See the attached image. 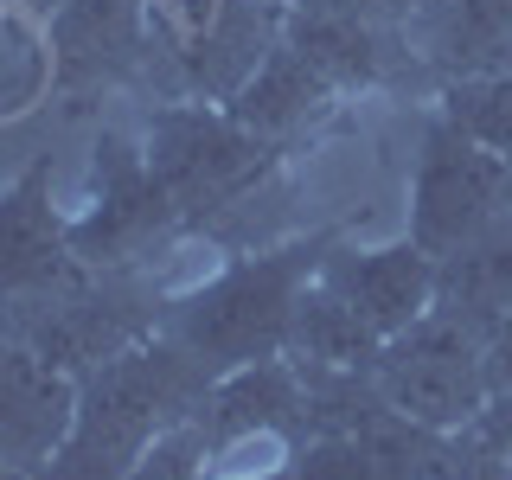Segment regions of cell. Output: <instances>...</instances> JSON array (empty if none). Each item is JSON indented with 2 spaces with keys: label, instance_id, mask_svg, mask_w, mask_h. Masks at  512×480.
Returning a JSON list of instances; mask_svg holds the SVG:
<instances>
[{
  "label": "cell",
  "instance_id": "6da1fadb",
  "mask_svg": "<svg viewBox=\"0 0 512 480\" xmlns=\"http://www.w3.org/2000/svg\"><path fill=\"white\" fill-rule=\"evenodd\" d=\"M327 250H333L327 237H308V244L237 256V263L218 269L205 288L167 301L160 333L180 340L212 378L237 372V365H256V359H276V352H288L295 308H301V295H308V282L320 276Z\"/></svg>",
  "mask_w": 512,
  "mask_h": 480
},
{
  "label": "cell",
  "instance_id": "7a4b0ae2",
  "mask_svg": "<svg viewBox=\"0 0 512 480\" xmlns=\"http://www.w3.org/2000/svg\"><path fill=\"white\" fill-rule=\"evenodd\" d=\"M205 391H212V372L180 340L148 333L141 346H128L109 365H96L90 378H77V423L64 448L128 480V468L141 461V448L154 436L199 416Z\"/></svg>",
  "mask_w": 512,
  "mask_h": 480
},
{
  "label": "cell",
  "instance_id": "3957f363",
  "mask_svg": "<svg viewBox=\"0 0 512 480\" xmlns=\"http://www.w3.org/2000/svg\"><path fill=\"white\" fill-rule=\"evenodd\" d=\"M160 320H167V308L135 269H84L52 295L0 301V333L26 340L39 359H52L71 378H90L116 352L141 346L148 333H160Z\"/></svg>",
  "mask_w": 512,
  "mask_h": 480
},
{
  "label": "cell",
  "instance_id": "277c9868",
  "mask_svg": "<svg viewBox=\"0 0 512 480\" xmlns=\"http://www.w3.org/2000/svg\"><path fill=\"white\" fill-rule=\"evenodd\" d=\"M282 0H154L148 52H167L173 103H231L282 45Z\"/></svg>",
  "mask_w": 512,
  "mask_h": 480
},
{
  "label": "cell",
  "instance_id": "5b68a950",
  "mask_svg": "<svg viewBox=\"0 0 512 480\" xmlns=\"http://www.w3.org/2000/svg\"><path fill=\"white\" fill-rule=\"evenodd\" d=\"M141 148H148L154 180L180 205V218H212L237 205L276 160V141L250 135L224 103H154Z\"/></svg>",
  "mask_w": 512,
  "mask_h": 480
},
{
  "label": "cell",
  "instance_id": "8992f818",
  "mask_svg": "<svg viewBox=\"0 0 512 480\" xmlns=\"http://www.w3.org/2000/svg\"><path fill=\"white\" fill-rule=\"evenodd\" d=\"M378 391L397 416L423 429H461L487 410V372H480V333L468 320L429 308L416 327L378 346Z\"/></svg>",
  "mask_w": 512,
  "mask_h": 480
},
{
  "label": "cell",
  "instance_id": "52a82bcc",
  "mask_svg": "<svg viewBox=\"0 0 512 480\" xmlns=\"http://www.w3.org/2000/svg\"><path fill=\"white\" fill-rule=\"evenodd\" d=\"M506 212H512V160L480 148L455 122L436 116L410 173V244H423L429 256H448Z\"/></svg>",
  "mask_w": 512,
  "mask_h": 480
},
{
  "label": "cell",
  "instance_id": "ba28073f",
  "mask_svg": "<svg viewBox=\"0 0 512 480\" xmlns=\"http://www.w3.org/2000/svg\"><path fill=\"white\" fill-rule=\"evenodd\" d=\"M180 205L167 199V186L154 180L148 148H128L122 135L96 141V199L84 218H71V250L90 269H135L154 244H167Z\"/></svg>",
  "mask_w": 512,
  "mask_h": 480
},
{
  "label": "cell",
  "instance_id": "9c48e42d",
  "mask_svg": "<svg viewBox=\"0 0 512 480\" xmlns=\"http://www.w3.org/2000/svg\"><path fill=\"white\" fill-rule=\"evenodd\" d=\"M84 256L71 250V218L52 212V167H32L0 192V301H32L84 276Z\"/></svg>",
  "mask_w": 512,
  "mask_h": 480
},
{
  "label": "cell",
  "instance_id": "30bf717a",
  "mask_svg": "<svg viewBox=\"0 0 512 480\" xmlns=\"http://www.w3.org/2000/svg\"><path fill=\"white\" fill-rule=\"evenodd\" d=\"M52 77L64 96L141 77L154 0H64L52 13Z\"/></svg>",
  "mask_w": 512,
  "mask_h": 480
},
{
  "label": "cell",
  "instance_id": "8fae6325",
  "mask_svg": "<svg viewBox=\"0 0 512 480\" xmlns=\"http://www.w3.org/2000/svg\"><path fill=\"white\" fill-rule=\"evenodd\" d=\"M77 423V378L39 359L26 340L0 333V461L39 474Z\"/></svg>",
  "mask_w": 512,
  "mask_h": 480
},
{
  "label": "cell",
  "instance_id": "7c38bea8",
  "mask_svg": "<svg viewBox=\"0 0 512 480\" xmlns=\"http://www.w3.org/2000/svg\"><path fill=\"white\" fill-rule=\"evenodd\" d=\"M320 282L346 301L378 340L416 327L429 308H436V256L423 244H384V250H327L320 263Z\"/></svg>",
  "mask_w": 512,
  "mask_h": 480
},
{
  "label": "cell",
  "instance_id": "4fadbf2b",
  "mask_svg": "<svg viewBox=\"0 0 512 480\" xmlns=\"http://www.w3.org/2000/svg\"><path fill=\"white\" fill-rule=\"evenodd\" d=\"M404 32L442 84L512 71V0H416Z\"/></svg>",
  "mask_w": 512,
  "mask_h": 480
},
{
  "label": "cell",
  "instance_id": "5bb4252c",
  "mask_svg": "<svg viewBox=\"0 0 512 480\" xmlns=\"http://www.w3.org/2000/svg\"><path fill=\"white\" fill-rule=\"evenodd\" d=\"M301 410H308L301 365L288 359V352H276V359H256V365H237V372L212 378V391H205V404H199V429H205V442L263 436V429H295V436H308Z\"/></svg>",
  "mask_w": 512,
  "mask_h": 480
},
{
  "label": "cell",
  "instance_id": "9a60e30c",
  "mask_svg": "<svg viewBox=\"0 0 512 480\" xmlns=\"http://www.w3.org/2000/svg\"><path fill=\"white\" fill-rule=\"evenodd\" d=\"M333 77L320 71V64L301 52V45H276V52L263 58V71L250 77L244 90L231 96V116L250 128V135H263V141H288L295 128H308V122H320L333 109Z\"/></svg>",
  "mask_w": 512,
  "mask_h": 480
},
{
  "label": "cell",
  "instance_id": "2e32d148",
  "mask_svg": "<svg viewBox=\"0 0 512 480\" xmlns=\"http://www.w3.org/2000/svg\"><path fill=\"white\" fill-rule=\"evenodd\" d=\"M436 308L487 333L500 314H512V212L474 231L468 244L436 256Z\"/></svg>",
  "mask_w": 512,
  "mask_h": 480
},
{
  "label": "cell",
  "instance_id": "e0dca14e",
  "mask_svg": "<svg viewBox=\"0 0 512 480\" xmlns=\"http://www.w3.org/2000/svg\"><path fill=\"white\" fill-rule=\"evenodd\" d=\"M429 436L436 429L410 423V416H384L352 436H314L295 461V480H416Z\"/></svg>",
  "mask_w": 512,
  "mask_h": 480
},
{
  "label": "cell",
  "instance_id": "ac0fdd59",
  "mask_svg": "<svg viewBox=\"0 0 512 480\" xmlns=\"http://www.w3.org/2000/svg\"><path fill=\"white\" fill-rule=\"evenodd\" d=\"M378 346V333L314 276L295 308V327H288V359L301 372H365V365H378Z\"/></svg>",
  "mask_w": 512,
  "mask_h": 480
},
{
  "label": "cell",
  "instance_id": "d6986e66",
  "mask_svg": "<svg viewBox=\"0 0 512 480\" xmlns=\"http://www.w3.org/2000/svg\"><path fill=\"white\" fill-rule=\"evenodd\" d=\"M442 122H455L468 141L506 154L512 160V71H487V77H448L442 84Z\"/></svg>",
  "mask_w": 512,
  "mask_h": 480
},
{
  "label": "cell",
  "instance_id": "ffe728a7",
  "mask_svg": "<svg viewBox=\"0 0 512 480\" xmlns=\"http://www.w3.org/2000/svg\"><path fill=\"white\" fill-rule=\"evenodd\" d=\"M416 480H512V461L474 423H461V429H436L429 436Z\"/></svg>",
  "mask_w": 512,
  "mask_h": 480
},
{
  "label": "cell",
  "instance_id": "44dd1931",
  "mask_svg": "<svg viewBox=\"0 0 512 480\" xmlns=\"http://www.w3.org/2000/svg\"><path fill=\"white\" fill-rule=\"evenodd\" d=\"M128 480H205V429L199 416L173 423L167 436H154L141 448V461L128 468Z\"/></svg>",
  "mask_w": 512,
  "mask_h": 480
},
{
  "label": "cell",
  "instance_id": "7402d4cb",
  "mask_svg": "<svg viewBox=\"0 0 512 480\" xmlns=\"http://www.w3.org/2000/svg\"><path fill=\"white\" fill-rule=\"evenodd\" d=\"M288 13L308 20H372V26H410L416 0H282Z\"/></svg>",
  "mask_w": 512,
  "mask_h": 480
},
{
  "label": "cell",
  "instance_id": "603a6c76",
  "mask_svg": "<svg viewBox=\"0 0 512 480\" xmlns=\"http://www.w3.org/2000/svg\"><path fill=\"white\" fill-rule=\"evenodd\" d=\"M480 372H487V397L512 391V314H500L480 333Z\"/></svg>",
  "mask_w": 512,
  "mask_h": 480
},
{
  "label": "cell",
  "instance_id": "cb8c5ba5",
  "mask_svg": "<svg viewBox=\"0 0 512 480\" xmlns=\"http://www.w3.org/2000/svg\"><path fill=\"white\" fill-rule=\"evenodd\" d=\"M20 7H32V13H39V20H52V13L64 7V0H20Z\"/></svg>",
  "mask_w": 512,
  "mask_h": 480
},
{
  "label": "cell",
  "instance_id": "d4e9b609",
  "mask_svg": "<svg viewBox=\"0 0 512 480\" xmlns=\"http://www.w3.org/2000/svg\"><path fill=\"white\" fill-rule=\"evenodd\" d=\"M0 480H32V474H20V468H7V461H0Z\"/></svg>",
  "mask_w": 512,
  "mask_h": 480
},
{
  "label": "cell",
  "instance_id": "484cf974",
  "mask_svg": "<svg viewBox=\"0 0 512 480\" xmlns=\"http://www.w3.org/2000/svg\"><path fill=\"white\" fill-rule=\"evenodd\" d=\"M276 480H295V474H276Z\"/></svg>",
  "mask_w": 512,
  "mask_h": 480
}]
</instances>
